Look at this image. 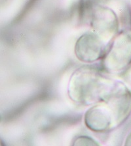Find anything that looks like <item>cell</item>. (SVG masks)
<instances>
[{"mask_svg": "<svg viewBox=\"0 0 131 146\" xmlns=\"http://www.w3.org/2000/svg\"><path fill=\"white\" fill-rule=\"evenodd\" d=\"M102 66L111 73H121L131 65V31L117 33L102 59Z\"/></svg>", "mask_w": 131, "mask_h": 146, "instance_id": "3957f363", "label": "cell"}, {"mask_svg": "<svg viewBox=\"0 0 131 146\" xmlns=\"http://www.w3.org/2000/svg\"><path fill=\"white\" fill-rule=\"evenodd\" d=\"M81 6L82 19L103 40L112 39L119 33L118 17L111 9L98 5L93 0H83Z\"/></svg>", "mask_w": 131, "mask_h": 146, "instance_id": "7a4b0ae2", "label": "cell"}, {"mask_svg": "<svg viewBox=\"0 0 131 146\" xmlns=\"http://www.w3.org/2000/svg\"><path fill=\"white\" fill-rule=\"evenodd\" d=\"M106 41L95 33H87L79 38L75 53L79 61L91 63L102 59L106 51Z\"/></svg>", "mask_w": 131, "mask_h": 146, "instance_id": "5b68a950", "label": "cell"}, {"mask_svg": "<svg viewBox=\"0 0 131 146\" xmlns=\"http://www.w3.org/2000/svg\"><path fill=\"white\" fill-rule=\"evenodd\" d=\"M74 145H98V142L87 136H80L74 141Z\"/></svg>", "mask_w": 131, "mask_h": 146, "instance_id": "8992f818", "label": "cell"}, {"mask_svg": "<svg viewBox=\"0 0 131 146\" xmlns=\"http://www.w3.org/2000/svg\"><path fill=\"white\" fill-rule=\"evenodd\" d=\"M114 83L95 66H83L73 73L68 86V95L78 104H97L108 96Z\"/></svg>", "mask_w": 131, "mask_h": 146, "instance_id": "6da1fadb", "label": "cell"}, {"mask_svg": "<svg viewBox=\"0 0 131 146\" xmlns=\"http://www.w3.org/2000/svg\"><path fill=\"white\" fill-rule=\"evenodd\" d=\"M86 126L96 132H106L123 123L114 106L107 99L91 107L85 115Z\"/></svg>", "mask_w": 131, "mask_h": 146, "instance_id": "277c9868", "label": "cell"}, {"mask_svg": "<svg viewBox=\"0 0 131 146\" xmlns=\"http://www.w3.org/2000/svg\"><path fill=\"white\" fill-rule=\"evenodd\" d=\"M125 145H131V132L127 136V138H126V139L125 141Z\"/></svg>", "mask_w": 131, "mask_h": 146, "instance_id": "52a82bcc", "label": "cell"}]
</instances>
